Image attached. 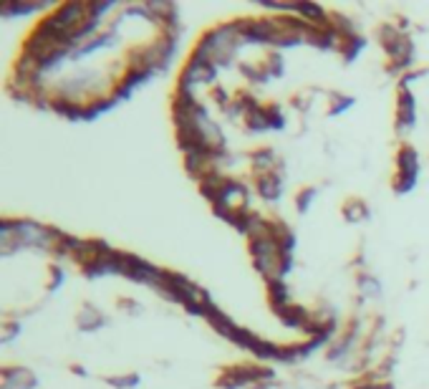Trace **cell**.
I'll return each mask as SVG.
<instances>
[{
	"mask_svg": "<svg viewBox=\"0 0 429 389\" xmlns=\"http://www.w3.org/2000/svg\"><path fill=\"white\" fill-rule=\"evenodd\" d=\"M36 377L28 369H6L3 372V389H33Z\"/></svg>",
	"mask_w": 429,
	"mask_h": 389,
	"instance_id": "6da1fadb",
	"label": "cell"
},
{
	"mask_svg": "<svg viewBox=\"0 0 429 389\" xmlns=\"http://www.w3.org/2000/svg\"><path fill=\"white\" fill-rule=\"evenodd\" d=\"M260 195L268 200H275L281 195V184H278V177L275 175H263L260 177Z\"/></svg>",
	"mask_w": 429,
	"mask_h": 389,
	"instance_id": "7a4b0ae2",
	"label": "cell"
},
{
	"mask_svg": "<svg viewBox=\"0 0 429 389\" xmlns=\"http://www.w3.org/2000/svg\"><path fill=\"white\" fill-rule=\"evenodd\" d=\"M412 122H415V104H412V96L404 94L399 102V124L412 126Z\"/></svg>",
	"mask_w": 429,
	"mask_h": 389,
	"instance_id": "3957f363",
	"label": "cell"
},
{
	"mask_svg": "<svg viewBox=\"0 0 429 389\" xmlns=\"http://www.w3.org/2000/svg\"><path fill=\"white\" fill-rule=\"evenodd\" d=\"M101 321H104V319H101V316H99L97 311L91 309V306L86 311H83V316H79V323H81L83 329H97V326Z\"/></svg>",
	"mask_w": 429,
	"mask_h": 389,
	"instance_id": "277c9868",
	"label": "cell"
},
{
	"mask_svg": "<svg viewBox=\"0 0 429 389\" xmlns=\"http://www.w3.org/2000/svg\"><path fill=\"white\" fill-rule=\"evenodd\" d=\"M356 389H392V387H381V384H366V387H356Z\"/></svg>",
	"mask_w": 429,
	"mask_h": 389,
	"instance_id": "5b68a950",
	"label": "cell"
}]
</instances>
